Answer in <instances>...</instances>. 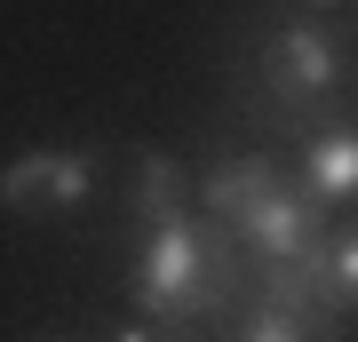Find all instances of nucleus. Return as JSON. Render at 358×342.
I'll return each instance as SVG.
<instances>
[{
  "mask_svg": "<svg viewBox=\"0 0 358 342\" xmlns=\"http://www.w3.org/2000/svg\"><path fill=\"white\" fill-rule=\"evenodd\" d=\"M136 294H143V311H159V318H192V311H207V303L223 294V255H215V239L199 231V215L143 231Z\"/></svg>",
  "mask_w": 358,
  "mask_h": 342,
  "instance_id": "1",
  "label": "nucleus"
},
{
  "mask_svg": "<svg viewBox=\"0 0 358 342\" xmlns=\"http://www.w3.org/2000/svg\"><path fill=\"white\" fill-rule=\"evenodd\" d=\"M96 199V159L88 152H24L0 167V207L8 215H72Z\"/></svg>",
  "mask_w": 358,
  "mask_h": 342,
  "instance_id": "2",
  "label": "nucleus"
},
{
  "mask_svg": "<svg viewBox=\"0 0 358 342\" xmlns=\"http://www.w3.org/2000/svg\"><path fill=\"white\" fill-rule=\"evenodd\" d=\"M231 231H239V247H247V255H263L271 271H294V263H310V247L327 239V231H319V207H310L294 183H279L263 207H247V215L231 223Z\"/></svg>",
  "mask_w": 358,
  "mask_h": 342,
  "instance_id": "3",
  "label": "nucleus"
},
{
  "mask_svg": "<svg viewBox=\"0 0 358 342\" xmlns=\"http://www.w3.org/2000/svg\"><path fill=\"white\" fill-rule=\"evenodd\" d=\"M263 72H271L279 96H334V80H343V40H334L327 24H287L279 40H271Z\"/></svg>",
  "mask_w": 358,
  "mask_h": 342,
  "instance_id": "4",
  "label": "nucleus"
},
{
  "mask_svg": "<svg viewBox=\"0 0 358 342\" xmlns=\"http://www.w3.org/2000/svg\"><path fill=\"white\" fill-rule=\"evenodd\" d=\"M350 176H358V127L350 120H327L319 143H310V191H303V199L327 215V207L350 199Z\"/></svg>",
  "mask_w": 358,
  "mask_h": 342,
  "instance_id": "5",
  "label": "nucleus"
},
{
  "mask_svg": "<svg viewBox=\"0 0 358 342\" xmlns=\"http://www.w3.org/2000/svg\"><path fill=\"white\" fill-rule=\"evenodd\" d=\"M271 191H279V167H271V159H231V167H215V176H207L199 199H207V215H215V223H239L247 207L271 199Z\"/></svg>",
  "mask_w": 358,
  "mask_h": 342,
  "instance_id": "6",
  "label": "nucleus"
},
{
  "mask_svg": "<svg viewBox=\"0 0 358 342\" xmlns=\"http://www.w3.org/2000/svg\"><path fill=\"white\" fill-rule=\"evenodd\" d=\"M136 215H143V231H159V223H183L192 207H183V176H176V159H143V199H136Z\"/></svg>",
  "mask_w": 358,
  "mask_h": 342,
  "instance_id": "7",
  "label": "nucleus"
},
{
  "mask_svg": "<svg viewBox=\"0 0 358 342\" xmlns=\"http://www.w3.org/2000/svg\"><path fill=\"white\" fill-rule=\"evenodd\" d=\"M239 342H310V327L294 311H279V303H255L239 318Z\"/></svg>",
  "mask_w": 358,
  "mask_h": 342,
  "instance_id": "8",
  "label": "nucleus"
},
{
  "mask_svg": "<svg viewBox=\"0 0 358 342\" xmlns=\"http://www.w3.org/2000/svg\"><path fill=\"white\" fill-rule=\"evenodd\" d=\"M120 342H152V334H143V327H128V334H120Z\"/></svg>",
  "mask_w": 358,
  "mask_h": 342,
  "instance_id": "9",
  "label": "nucleus"
},
{
  "mask_svg": "<svg viewBox=\"0 0 358 342\" xmlns=\"http://www.w3.org/2000/svg\"><path fill=\"white\" fill-rule=\"evenodd\" d=\"M303 8H343V0H303Z\"/></svg>",
  "mask_w": 358,
  "mask_h": 342,
  "instance_id": "10",
  "label": "nucleus"
}]
</instances>
